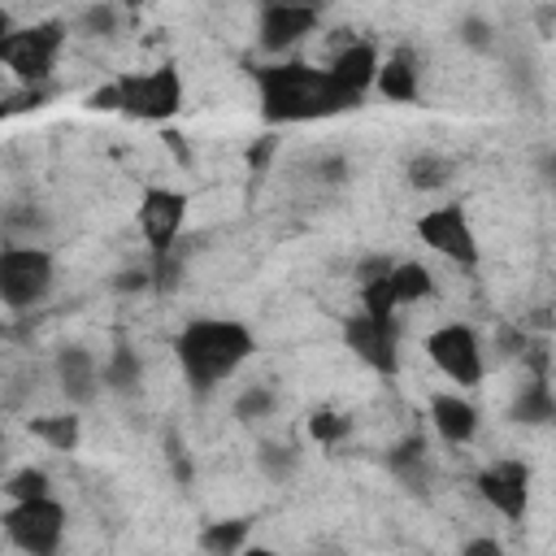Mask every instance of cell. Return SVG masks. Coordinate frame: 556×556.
<instances>
[{
    "mask_svg": "<svg viewBox=\"0 0 556 556\" xmlns=\"http://www.w3.org/2000/svg\"><path fill=\"white\" fill-rule=\"evenodd\" d=\"M148 282H152V269H122V274L113 278L117 291H143Z\"/></svg>",
    "mask_w": 556,
    "mask_h": 556,
    "instance_id": "33",
    "label": "cell"
},
{
    "mask_svg": "<svg viewBox=\"0 0 556 556\" xmlns=\"http://www.w3.org/2000/svg\"><path fill=\"white\" fill-rule=\"evenodd\" d=\"M122 83V113L143 117V122H165L182 104V78L174 65L152 70V74H126Z\"/></svg>",
    "mask_w": 556,
    "mask_h": 556,
    "instance_id": "6",
    "label": "cell"
},
{
    "mask_svg": "<svg viewBox=\"0 0 556 556\" xmlns=\"http://www.w3.org/2000/svg\"><path fill=\"white\" fill-rule=\"evenodd\" d=\"M0 521H4L9 543H17L26 556H52L65 534V508L52 495L30 500V504H9Z\"/></svg>",
    "mask_w": 556,
    "mask_h": 556,
    "instance_id": "4",
    "label": "cell"
},
{
    "mask_svg": "<svg viewBox=\"0 0 556 556\" xmlns=\"http://www.w3.org/2000/svg\"><path fill=\"white\" fill-rule=\"evenodd\" d=\"M248 534H252V521L248 517H226V521H208L200 530V547L208 556H239L248 547Z\"/></svg>",
    "mask_w": 556,
    "mask_h": 556,
    "instance_id": "17",
    "label": "cell"
},
{
    "mask_svg": "<svg viewBox=\"0 0 556 556\" xmlns=\"http://www.w3.org/2000/svg\"><path fill=\"white\" fill-rule=\"evenodd\" d=\"M274 408V391L269 387H248L239 400H235V413L243 417V421H256V417H265Z\"/></svg>",
    "mask_w": 556,
    "mask_h": 556,
    "instance_id": "27",
    "label": "cell"
},
{
    "mask_svg": "<svg viewBox=\"0 0 556 556\" xmlns=\"http://www.w3.org/2000/svg\"><path fill=\"white\" fill-rule=\"evenodd\" d=\"M430 421H434V430H439L447 443H469V439L478 434V408H473L469 400L452 395V391H439V395L430 400Z\"/></svg>",
    "mask_w": 556,
    "mask_h": 556,
    "instance_id": "15",
    "label": "cell"
},
{
    "mask_svg": "<svg viewBox=\"0 0 556 556\" xmlns=\"http://www.w3.org/2000/svg\"><path fill=\"white\" fill-rule=\"evenodd\" d=\"M330 74H334L339 87H348L361 100L365 87H374V78H378V52H374V43H348V48H339L334 61H330Z\"/></svg>",
    "mask_w": 556,
    "mask_h": 556,
    "instance_id": "14",
    "label": "cell"
},
{
    "mask_svg": "<svg viewBox=\"0 0 556 556\" xmlns=\"http://www.w3.org/2000/svg\"><path fill=\"white\" fill-rule=\"evenodd\" d=\"M308 434L317 443H339L348 434V417H339V413H313L308 417Z\"/></svg>",
    "mask_w": 556,
    "mask_h": 556,
    "instance_id": "28",
    "label": "cell"
},
{
    "mask_svg": "<svg viewBox=\"0 0 556 556\" xmlns=\"http://www.w3.org/2000/svg\"><path fill=\"white\" fill-rule=\"evenodd\" d=\"M313 26H317V9H308V4H265L261 9V48L282 52Z\"/></svg>",
    "mask_w": 556,
    "mask_h": 556,
    "instance_id": "12",
    "label": "cell"
},
{
    "mask_svg": "<svg viewBox=\"0 0 556 556\" xmlns=\"http://www.w3.org/2000/svg\"><path fill=\"white\" fill-rule=\"evenodd\" d=\"M447 178H452V161L439 156V152H417V156L408 161V182H413L417 191H434V187H443Z\"/></svg>",
    "mask_w": 556,
    "mask_h": 556,
    "instance_id": "23",
    "label": "cell"
},
{
    "mask_svg": "<svg viewBox=\"0 0 556 556\" xmlns=\"http://www.w3.org/2000/svg\"><path fill=\"white\" fill-rule=\"evenodd\" d=\"M391 269H395V261H391V256L369 252V256H361V261H356V282H361V287H369V282H378V278H391Z\"/></svg>",
    "mask_w": 556,
    "mask_h": 556,
    "instance_id": "29",
    "label": "cell"
},
{
    "mask_svg": "<svg viewBox=\"0 0 556 556\" xmlns=\"http://www.w3.org/2000/svg\"><path fill=\"white\" fill-rule=\"evenodd\" d=\"M182 217H187V195L174 191V187H148L143 200H139V230L143 239L152 243V252H169V243L178 239L182 230Z\"/></svg>",
    "mask_w": 556,
    "mask_h": 556,
    "instance_id": "10",
    "label": "cell"
},
{
    "mask_svg": "<svg viewBox=\"0 0 556 556\" xmlns=\"http://www.w3.org/2000/svg\"><path fill=\"white\" fill-rule=\"evenodd\" d=\"M87 109H96V113H113V109H122V83L96 87V91L87 96Z\"/></svg>",
    "mask_w": 556,
    "mask_h": 556,
    "instance_id": "31",
    "label": "cell"
},
{
    "mask_svg": "<svg viewBox=\"0 0 556 556\" xmlns=\"http://www.w3.org/2000/svg\"><path fill=\"white\" fill-rule=\"evenodd\" d=\"M491 35H495V30H491V22H486V17H478V13H469V17L460 22V39H465L469 48H478V52H486V48H491Z\"/></svg>",
    "mask_w": 556,
    "mask_h": 556,
    "instance_id": "30",
    "label": "cell"
},
{
    "mask_svg": "<svg viewBox=\"0 0 556 556\" xmlns=\"http://www.w3.org/2000/svg\"><path fill=\"white\" fill-rule=\"evenodd\" d=\"M256 87H261V117L278 122V126L334 117V113L361 104L348 87L334 83L330 70H313L304 61H282V65L256 70Z\"/></svg>",
    "mask_w": 556,
    "mask_h": 556,
    "instance_id": "1",
    "label": "cell"
},
{
    "mask_svg": "<svg viewBox=\"0 0 556 556\" xmlns=\"http://www.w3.org/2000/svg\"><path fill=\"white\" fill-rule=\"evenodd\" d=\"M387 469L400 473L404 482L421 486V478H426V443H421V434H408L395 452H387Z\"/></svg>",
    "mask_w": 556,
    "mask_h": 556,
    "instance_id": "22",
    "label": "cell"
},
{
    "mask_svg": "<svg viewBox=\"0 0 556 556\" xmlns=\"http://www.w3.org/2000/svg\"><path fill=\"white\" fill-rule=\"evenodd\" d=\"M4 495H9L13 504L48 500V473H43V469H35V465H26V469L9 473V482H4Z\"/></svg>",
    "mask_w": 556,
    "mask_h": 556,
    "instance_id": "24",
    "label": "cell"
},
{
    "mask_svg": "<svg viewBox=\"0 0 556 556\" xmlns=\"http://www.w3.org/2000/svg\"><path fill=\"white\" fill-rule=\"evenodd\" d=\"M83 26H87V30H96V35H109V30L117 26V13H113L109 4H96V9H87V13H83Z\"/></svg>",
    "mask_w": 556,
    "mask_h": 556,
    "instance_id": "32",
    "label": "cell"
},
{
    "mask_svg": "<svg viewBox=\"0 0 556 556\" xmlns=\"http://www.w3.org/2000/svg\"><path fill=\"white\" fill-rule=\"evenodd\" d=\"M391 291H395V304H417V300H426L434 291V278H430V269L421 261H400L391 269Z\"/></svg>",
    "mask_w": 556,
    "mask_h": 556,
    "instance_id": "18",
    "label": "cell"
},
{
    "mask_svg": "<svg viewBox=\"0 0 556 556\" xmlns=\"http://www.w3.org/2000/svg\"><path fill=\"white\" fill-rule=\"evenodd\" d=\"M30 434H35V439H43V443H48V447H56V452H74V447H78L83 426H78V417H74V413H61V417H30Z\"/></svg>",
    "mask_w": 556,
    "mask_h": 556,
    "instance_id": "20",
    "label": "cell"
},
{
    "mask_svg": "<svg viewBox=\"0 0 556 556\" xmlns=\"http://www.w3.org/2000/svg\"><path fill=\"white\" fill-rule=\"evenodd\" d=\"M139 374H143L139 356H135L126 343H117V348L109 352V361H104V387L117 391V395H130V391L139 387Z\"/></svg>",
    "mask_w": 556,
    "mask_h": 556,
    "instance_id": "19",
    "label": "cell"
},
{
    "mask_svg": "<svg viewBox=\"0 0 556 556\" xmlns=\"http://www.w3.org/2000/svg\"><path fill=\"white\" fill-rule=\"evenodd\" d=\"M52 256L43 248H4L0 252V300L9 308H35L52 291Z\"/></svg>",
    "mask_w": 556,
    "mask_h": 556,
    "instance_id": "3",
    "label": "cell"
},
{
    "mask_svg": "<svg viewBox=\"0 0 556 556\" xmlns=\"http://www.w3.org/2000/svg\"><path fill=\"white\" fill-rule=\"evenodd\" d=\"M169 469L178 473V482H187V478H191V465H187V456H182V443H178V439H169Z\"/></svg>",
    "mask_w": 556,
    "mask_h": 556,
    "instance_id": "35",
    "label": "cell"
},
{
    "mask_svg": "<svg viewBox=\"0 0 556 556\" xmlns=\"http://www.w3.org/2000/svg\"><path fill=\"white\" fill-rule=\"evenodd\" d=\"M295 460H300V452H295L291 443H265V447H261V469H265V478H274V482H287V478L295 473Z\"/></svg>",
    "mask_w": 556,
    "mask_h": 556,
    "instance_id": "25",
    "label": "cell"
},
{
    "mask_svg": "<svg viewBox=\"0 0 556 556\" xmlns=\"http://www.w3.org/2000/svg\"><path fill=\"white\" fill-rule=\"evenodd\" d=\"M460 556H504V547H500L495 539H486V534H482V539H469Z\"/></svg>",
    "mask_w": 556,
    "mask_h": 556,
    "instance_id": "34",
    "label": "cell"
},
{
    "mask_svg": "<svg viewBox=\"0 0 556 556\" xmlns=\"http://www.w3.org/2000/svg\"><path fill=\"white\" fill-rule=\"evenodd\" d=\"M426 352L439 365V374L452 378L456 387H478L482 382V348H478V334L469 326H460V321L439 326L426 339Z\"/></svg>",
    "mask_w": 556,
    "mask_h": 556,
    "instance_id": "7",
    "label": "cell"
},
{
    "mask_svg": "<svg viewBox=\"0 0 556 556\" xmlns=\"http://www.w3.org/2000/svg\"><path fill=\"white\" fill-rule=\"evenodd\" d=\"M100 369H96V356L87 348H61L56 356V382L61 391L70 395V404H91L96 391H100Z\"/></svg>",
    "mask_w": 556,
    "mask_h": 556,
    "instance_id": "13",
    "label": "cell"
},
{
    "mask_svg": "<svg viewBox=\"0 0 556 556\" xmlns=\"http://www.w3.org/2000/svg\"><path fill=\"white\" fill-rule=\"evenodd\" d=\"M343 343L378 374H395L400 369V348H395V321H378L369 313H352L343 321Z\"/></svg>",
    "mask_w": 556,
    "mask_h": 556,
    "instance_id": "9",
    "label": "cell"
},
{
    "mask_svg": "<svg viewBox=\"0 0 556 556\" xmlns=\"http://www.w3.org/2000/svg\"><path fill=\"white\" fill-rule=\"evenodd\" d=\"M361 304H365V313H369V317L391 321V313H395V291H391V278H378V282L361 287Z\"/></svg>",
    "mask_w": 556,
    "mask_h": 556,
    "instance_id": "26",
    "label": "cell"
},
{
    "mask_svg": "<svg viewBox=\"0 0 556 556\" xmlns=\"http://www.w3.org/2000/svg\"><path fill=\"white\" fill-rule=\"evenodd\" d=\"M417 235L426 248L443 252L447 261H460V265H473L478 261V239L469 230V217L465 208L447 204V208H430L426 217H417Z\"/></svg>",
    "mask_w": 556,
    "mask_h": 556,
    "instance_id": "8",
    "label": "cell"
},
{
    "mask_svg": "<svg viewBox=\"0 0 556 556\" xmlns=\"http://www.w3.org/2000/svg\"><path fill=\"white\" fill-rule=\"evenodd\" d=\"M178 365L187 374V382L195 391L217 387L222 378H230L248 356H252V330L243 321H226V317H200L191 321L178 343Z\"/></svg>",
    "mask_w": 556,
    "mask_h": 556,
    "instance_id": "2",
    "label": "cell"
},
{
    "mask_svg": "<svg viewBox=\"0 0 556 556\" xmlns=\"http://www.w3.org/2000/svg\"><path fill=\"white\" fill-rule=\"evenodd\" d=\"M374 87H378L387 100H400V104H404V100H417V65H413V56H408V52H395L391 61H382Z\"/></svg>",
    "mask_w": 556,
    "mask_h": 556,
    "instance_id": "16",
    "label": "cell"
},
{
    "mask_svg": "<svg viewBox=\"0 0 556 556\" xmlns=\"http://www.w3.org/2000/svg\"><path fill=\"white\" fill-rule=\"evenodd\" d=\"M56 48H61V22H43V26H26L13 30L9 39H0V61L22 78V83H43L56 65Z\"/></svg>",
    "mask_w": 556,
    "mask_h": 556,
    "instance_id": "5",
    "label": "cell"
},
{
    "mask_svg": "<svg viewBox=\"0 0 556 556\" xmlns=\"http://www.w3.org/2000/svg\"><path fill=\"white\" fill-rule=\"evenodd\" d=\"M239 556H274V552H269V547H243Z\"/></svg>",
    "mask_w": 556,
    "mask_h": 556,
    "instance_id": "38",
    "label": "cell"
},
{
    "mask_svg": "<svg viewBox=\"0 0 556 556\" xmlns=\"http://www.w3.org/2000/svg\"><path fill=\"white\" fill-rule=\"evenodd\" d=\"M478 491L508 521H521L526 517V504H530V469L521 460H495V465H486L478 473Z\"/></svg>",
    "mask_w": 556,
    "mask_h": 556,
    "instance_id": "11",
    "label": "cell"
},
{
    "mask_svg": "<svg viewBox=\"0 0 556 556\" xmlns=\"http://www.w3.org/2000/svg\"><path fill=\"white\" fill-rule=\"evenodd\" d=\"M543 178L556 187V152H547V156H543Z\"/></svg>",
    "mask_w": 556,
    "mask_h": 556,
    "instance_id": "37",
    "label": "cell"
},
{
    "mask_svg": "<svg viewBox=\"0 0 556 556\" xmlns=\"http://www.w3.org/2000/svg\"><path fill=\"white\" fill-rule=\"evenodd\" d=\"M513 421H526V426L556 421V395H552L543 382H530V387L513 400Z\"/></svg>",
    "mask_w": 556,
    "mask_h": 556,
    "instance_id": "21",
    "label": "cell"
},
{
    "mask_svg": "<svg viewBox=\"0 0 556 556\" xmlns=\"http://www.w3.org/2000/svg\"><path fill=\"white\" fill-rule=\"evenodd\" d=\"M274 148H278V139H261V143H256V148H252V161H256V165H265V161H269V152H274Z\"/></svg>",
    "mask_w": 556,
    "mask_h": 556,
    "instance_id": "36",
    "label": "cell"
}]
</instances>
